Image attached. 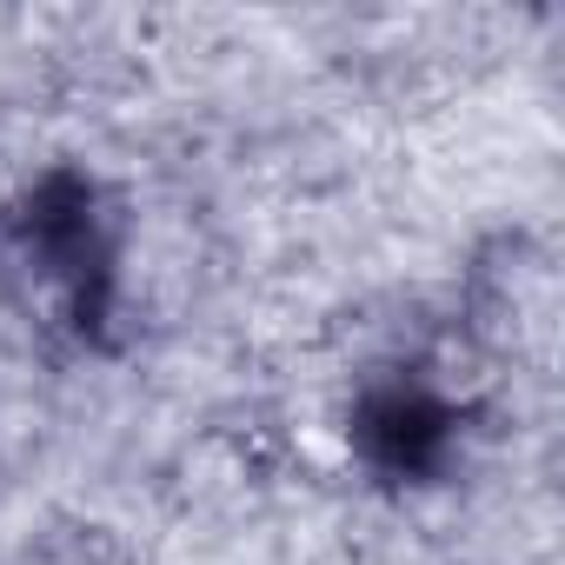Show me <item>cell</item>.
<instances>
[{
	"instance_id": "obj_1",
	"label": "cell",
	"mask_w": 565,
	"mask_h": 565,
	"mask_svg": "<svg viewBox=\"0 0 565 565\" xmlns=\"http://www.w3.org/2000/svg\"><path fill=\"white\" fill-rule=\"evenodd\" d=\"M8 253L28 266L47 294L74 307L81 327L107 313L114 287V220L100 206V186L81 173H47L14 213H8Z\"/></svg>"
},
{
	"instance_id": "obj_2",
	"label": "cell",
	"mask_w": 565,
	"mask_h": 565,
	"mask_svg": "<svg viewBox=\"0 0 565 565\" xmlns=\"http://www.w3.org/2000/svg\"><path fill=\"white\" fill-rule=\"evenodd\" d=\"M353 452L386 486H433L459 452V406L413 373H393L353 406Z\"/></svg>"
}]
</instances>
